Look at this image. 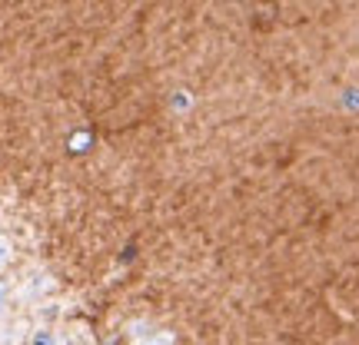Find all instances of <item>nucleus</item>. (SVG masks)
I'll return each instance as SVG.
<instances>
[{"label": "nucleus", "instance_id": "nucleus-1", "mask_svg": "<svg viewBox=\"0 0 359 345\" xmlns=\"http://www.w3.org/2000/svg\"><path fill=\"white\" fill-rule=\"evenodd\" d=\"M11 256H13V246H11V239L7 236H0V269L11 262Z\"/></svg>", "mask_w": 359, "mask_h": 345}, {"label": "nucleus", "instance_id": "nucleus-2", "mask_svg": "<svg viewBox=\"0 0 359 345\" xmlns=\"http://www.w3.org/2000/svg\"><path fill=\"white\" fill-rule=\"evenodd\" d=\"M34 345H57V339H53V332H37V342Z\"/></svg>", "mask_w": 359, "mask_h": 345}]
</instances>
